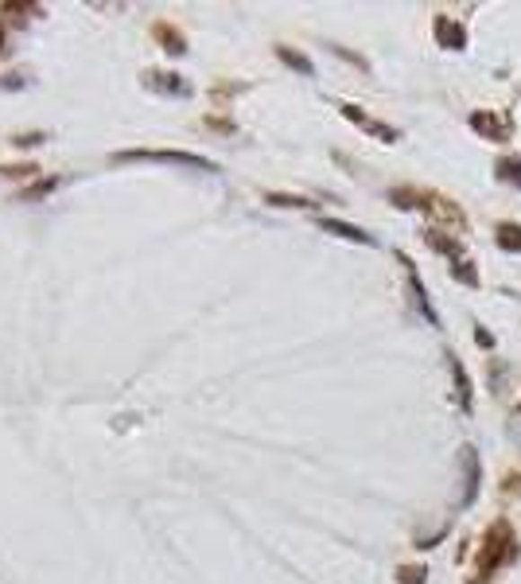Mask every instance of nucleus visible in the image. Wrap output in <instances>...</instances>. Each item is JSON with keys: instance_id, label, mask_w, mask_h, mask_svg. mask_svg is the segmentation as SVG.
<instances>
[{"instance_id": "39448f33", "label": "nucleus", "mask_w": 521, "mask_h": 584, "mask_svg": "<svg viewBox=\"0 0 521 584\" xmlns=\"http://www.w3.org/2000/svg\"><path fill=\"white\" fill-rule=\"evenodd\" d=\"M447 358H452V378H455L459 409H464V413H471V409H475V385H471V374H467V367L455 355H447Z\"/></svg>"}, {"instance_id": "7ed1b4c3", "label": "nucleus", "mask_w": 521, "mask_h": 584, "mask_svg": "<svg viewBox=\"0 0 521 584\" xmlns=\"http://www.w3.org/2000/svg\"><path fill=\"white\" fill-rule=\"evenodd\" d=\"M471 128H475L479 137H487V140H499V145H506V140H510V133H514L510 117L494 113V110H475V113H471Z\"/></svg>"}, {"instance_id": "9d476101", "label": "nucleus", "mask_w": 521, "mask_h": 584, "mask_svg": "<svg viewBox=\"0 0 521 584\" xmlns=\"http://www.w3.org/2000/svg\"><path fill=\"white\" fill-rule=\"evenodd\" d=\"M494 172H499L502 183H517L521 187V156H502L494 164Z\"/></svg>"}, {"instance_id": "423d86ee", "label": "nucleus", "mask_w": 521, "mask_h": 584, "mask_svg": "<svg viewBox=\"0 0 521 584\" xmlns=\"http://www.w3.org/2000/svg\"><path fill=\"white\" fill-rule=\"evenodd\" d=\"M424 242H428L436 253H444L452 265H455V261H464V242H459L455 234H444V230H436V226H432L428 234H424Z\"/></svg>"}, {"instance_id": "a211bd4d", "label": "nucleus", "mask_w": 521, "mask_h": 584, "mask_svg": "<svg viewBox=\"0 0 521 584\" xmlns=\"http://www.w3.org/2000/svg\"><path fill=\"white\" fill-rule=\"evenodd\" d=\"M517 413H521V402H517Z\"/></svg>"}, {"instance_id": "dca6fc26", "label": "nucleus", "mask_w": 521, "mask_h": 584, "mask_svg": "<svg viewBox=\"0 0 521 584\" xmlns=\"http://www.w3.org/2000/svg\"><path fill=\"white\" fill-rule=\"evenodd\" d=\"M502 491H506V495H514V491H521V472H510V475H506Z\"/></svg>"}, {"instance_id": "0eeeda50", "label": "nucleus", "mask_w": 521, "mask_h": 584, "mask_svg": "<svg viewBox=\"0 0 521 584\" xmlns=\"http://www.w3.org/2000/svg\"><path fill=\"white\" fill-rule=\"evenodd\" d=\"M342 113H347L354 125H362L366 133H374L377 140H385V145H393V140H397V128H389V125H382V121H374V117H366L358 105H342Z\"/></svg>"}, {"instance_id": "f257e3e1", "label": "nucleus", "mask_w": 521, "mask_h": 584, "mask_svg": "<svg viewBox=\"0 0 521 584\" xmlns=\"http://www.w3.org/2000/svg\"><path fill=\"white\" fill-rule=\"evenodd\" d=\"M517 553H521V545H517V534H514L510 518H494L490 530L482 534V545H479V557H475V577H479V584H487L499 569L514 565Z\"/></svg>"}, {"instance_id": "2eb2a0df", "label": "nucleus", "mask_w": 521, "mask_h": 584, "mask_svg": "<svg viewBox=\"0 0 521 584\" xmlns=\"http://www.w3.org/2000/svg\"><path fill=\"white\" fill-rule=\"evenodd\" d=\"M269 203H277V207H307V199H296V195H269Z\"/></svg>"}, {"instance_id": "20e7f679", "label": "nucleus", "mask_w": 521, "mask_h": 584, "mask_svg": "<svg viewBox=\"0 0 521 584\" xmlns=\"http://www.w3.org/2000/svg\"><path fill=\"white\" fill-rule=\"evenodd\" d=\"M432 31H436V43L447 47V51H464V47H467V28H464V23H455L452 16H436Z\"/></svg>"}, {"instance_id": "6e6552de", "label": "nucleus", "mask_w": 521, "mask_h": 584, "mask_svg": "<svg viewBox=\"0 0 521 584\" xmlns=\"http://www.w3.org/2000/svg\"><path fill=\"white\" fill-rule=\"evenodd\" d=\"M494 242H499L506 253H521V222H499V226H494Z\"/></svg>"}, {"instance_id": "4468645a", "label": "nucleus", "mask_w": 521, "mask_h": 584, "mask_svg": "<svg viewBox=\"0 0 521 584\" xmlns=\"http://www.w3.org/2000/svg\"><path fill=\"white\" fill-rule=\"evenodd\" d=\"M280 58H284V63H292V66H300V70H304V75H312V63H307V58H304V55H296V51H288V47H280Z\"/></svg>"}, {"instance_id": "f3484780", "label": "nucleus", "mask_w": 521, "mask_h": 584, "mask_svg": "<svg viewBox=\"0 0 521 584\" xmlns=\"http://www.w3.org/2000/svg\"><path fill=\"white\" fill-rule=\"evenodd\" d=\"M475 339H479L482 347H490V343H494V339H490V332H482V327H479V332H475Z\"/></svg>"}, {"instance_id": "9b49d317", "label": "nucleus", "mask_w": 521, "mask_h": 584, "mask_svg": "<svg viewBox=\"0 0 521 584\" xmlns=\"http://www.w3.org/2000/svg\"><path fill=\"white\" fill-rule=\"evenodd\" d=\"M323 230L339 234V238H350V242H370V234H366V230H358V226H350V222H335V218H323Z\"/></svg>"}, {"instance_id": "1a4fd4ad", "label": "nucleus", "mask_w": 521, "mask_h": 584, "mask_svg": "<svg viewBox=\"0 0 521 584\" xmlns=\"http://www.w3.org/2000/svg\"><path fill=\"white\" fill-rule=\"evenodd\" d=\"M464 467H467V495H464V507L467 502H475V495H479V456H475V448H464Z\"/></svg>"}, {"instance_id": "f03ea898", "label": "nucleus", "mask_w": 521, "mask_h": 584, "mask_svg": "<svg viewBox=\"0 0 521 584\" xmlns=\"http://www.w3.org/2000/svg\"><path fill=\"white\" fill-rule=\"evenodd\" d=\"M393 203L397 207H417V210H428V215L452 222V226L467 230V215L459 210V203H452V199H444L440 191H417V187H397L393 191Z\"/></svg>"}, {"instance_id": "f8f14e48", "label": "nucleus", "mask_w": 521, "mask_h": 584, "mask_svg": "<svg viewBox=\"0 0 521 584\" xmlns=\"http://www.w3.org/2000/svg\"><path fill=\"white\" fill-rule=\"evenodd\" d=\"M452 277H455V280H464L467 288H479V273H475V265H471L467 257H464V261H455V265H452Z\"/></svg>"}, {"instance_id": "ddd939ff", "label": "nucleus", "mask_w": 521, "mask_h": 584, "mask_svg": "<svg viewBox=\"0 0 521 584\" xmlns=\"http://www.w3.org/2000/svg\"><path fill=\"white\" fill-rule=\"evenodd\" d=\"M424 577H428V569H424V565H401L397 569L401 584H424Z\"/></svg>"}]
</instances>
